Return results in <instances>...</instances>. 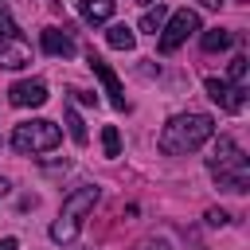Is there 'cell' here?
Segmentation results:
<instances>
[{
  "mask_svg": "<svg viewBox=\"0 0 250 250\" xmlns=\"http://www.w3.org/2000/svg\"><path fill=\"white\" fill-rule=\"evenodd\" d=\"M199 43H203V51H227V47L234 43V35H230L227 27H211V31L199 35Z\"/></svg>",
  "mask_w": 250,
  "mask_h": 250,
  "instance_id": "cell-13",
  "label": "cell"
},
{
  "mask_svg": "<svg viewBox=\"0 0 250 250\" xmlns=\"http://www.w3.org/2000/svg\"><path fill=\"white\" fill-rule=\"evenodd\" d=\"M86 62H90V70H94V78L105 86V94H109V102H113V109H129V102H125V86H121V78L113 74V66L102 59V55H86Z\"/></svg>",
  "mask_w": 250,
  "mask_h": 250,
  "instance_id": "cell-6",
  "label": "cell"
},
{
  "mask_svg": "<svg viewBox=\"0 0 250 250\" xmlns=\"http://www.w3.org/2000/svg\"><path fill=\"white\" fill-rule=\"evenodd\" d=\"M4 191H8V180H0V195H4Z\"/></svg>",
  "mask_w": 250,
  "mask_h": 250,
  "instance_id": "cell-22",
  "label": "cell"
},
{
  "mask_svg": "<svg viewBox=\"0 0 250 250\" xmlns=\"http://www.w3.org/2000/svg\"><path fill=\"white\" fill-rule=\"evenodd\" d=\"M207 172L219 180L223 191L242 195V191L250 188V160H246V152L238 148L234 137H219V141H215V152L207 156Z\"/></svg>",
  "mask_w": 250,
  "mask_h": 250,
  "instance_id": "cell-2",
  "label": "cell"
},
{
  "mask_svg": "<svg viewBox=\"0 0 250 250\" xmlns=\"http://www.w3.org/2000/svg\"><path fill=\"white\" fill-rule=\"evenodd\" d=\"M102 148H105V156H121V137H117V125H105V129H102Z\"/></svg>",
  "mask_w": 250,
  "mask_h": 250,
  "instance_id": "cell-17",
  "label": "cell"
},
{
  "mask_svg": "<svg viewBox=\"0 0 250 250\" xmlns=\"http://www.w3.org/2000/svg\"><path fill=\"white\" fill-rule=\"evenodd\" d=\"M242 4H246V0H242Z\"/></svg>",
  "mask_w": 250,
  "mask_h": 250,
  "instance_id": "cell-24",
  "label": "cell"
},
{
  "mask_svg": "<svg viewBox=\"0 0 250 250\" xmlns=\"http://www.w3.org/2000/svg\"><path fill=\"white\" fill-rule=\"evenodd\" d=\"M137 4H152V0H137Z\"/></svg>",
  "mask_w": 250,
  "mask_h": 250,
  "instance_id": "cell-23",
  "label": "cell"
},
{
  "mask_svg": "<svg viewBox=\"0 0 250 250\" xmlns=\"http://www.w3.org/2000/svg\"><path fill=\"white\" fill-rule=\"evenodd\" d=\"M39 43H43V51L55 55V59H70V55H74V39H70L62 27H43Z\"/></svg>",
  "mask_w": 250,
  "mask_h": 250,
  "instance_id": "cell-10",
  "label": "cell"
},
{
  "mask_svg": "<svg viewBox=\"0 0 250 250\" xmlns=\"http://www.w3.org/2000/svg\"><path fill=\"white\" fill-rule=\"evenodd\" d=\"M145 250H172V246H168V242H164V238H152V242H148V246H145Z\"/></svg>",
  "mask_w": 250,
  "mask_h": 250,
  "instance_id": "cell-19",
  "label": "cell"
},
{
  "mask_svg": "<svg viewBox=\"0 0 250 250\" xmlns=\"http://www.w3.org/2000/svg\"><path fill=\"white\" fill-rule=\"evenodd\" d=\"M98 195H102L98 184H82V188H74V191L62 199L59 219L51 223V238H55V242H74L78 230H82V219H86V211H94Z\"/></svg>",
  "mask_w": 250,
  "mask_h": 250,
  "instance_id": "cell-3",
  "label": "cell"
},
{
  "mask_svg": "<svg viewBox=\"0 0 250 250\" xmlns=\"http://www.w3.org/2000/svg\"><path fill=\"white\" fill-rule=\"evenodd\" d=\"M203 90H207V94H211V102H219L227 113H238V109L246 105V90L230 86L227 78H215V74H211V78L203 82Z\"/></svg>",
  "mask_w": 250,
  "mask_h": 250,
  "instance_id": "cell-7",
  "label": "cell"
},
{
  "mask_svg": "<svg viewBox=\"0 0 250 250\" xmlns=\"http://www.w3.org/2000/svg\"><path fill=\"white\" fill-rule=\"evenodd\" d=\"M27 62H31V47H27V39H23L20 31L0 35V66H4V70H20V66H27Z\"/></svg>",
  "mask_w": 250,
  "mask_h": 250,
  "instance_id": "cell-8",
  "label": "cell"
},
{
  "mask_svg": "<svg viewBox=\"0 0 250 250\" xmlns=\"http://www.w3.org/2000/svg\"><path fill=\"white\" fill-rule=\"evenodd\" d=\"M0 250H20V242L16 238H0Z\"/></svg>",
  "mask_w": 250,
  "mask_h": 250,
  "instance_id": "cell-21",
  "label": "cell"
},
{
  "mask_svg": "<svg viewBox=\"0 0 250 250\" xmlns=\"http://www.w3.org/2000/svg\"><path fill=\"white\" fill-rule=\"evenodd\" d=\"M113 8H117V0H78V12L86 23H105L113 16Z\"/></svg>",
  "mask_w": 250,
  "mask_h": 250,
  "instance_id": "cell-11",
  "label": "cell"
},
{
  "mask_svg": "<svg viewBox=\"0 0 250 250\" xmlns=\"http://www.w3.org/2000/svg\"><path fill=\"white\" fill-rule=\"evenodd\" d=\"M211 133H215V121H211L207 113H176V117L160 129L156 145H160L164 156H188V152H195L199 145H207Z\"/></svg>",
  "mask_w": 250,
  "mask_h": 250,
  "instance_id": "cell-1",
  "label": "cell"
},
{
  "mask_svg": "<svg viewBox=\"0 0 250 250\" xmlns=\"http://www.w3.org/2000/svg\"><path fill=\"white\" fill-rule=\"evenodd\" d=\"M66 129H70V141L74 145H86L90 141V133H86V125H82V117H78L74 105H66Z\"/></svg>",
  "mask_w": 250,
  "mask_h": 250,
  "instance_id": "cell-16",
  "label": "cell"
},
{
  "mask_svg": "<svg viewBox=\"0 0 250 250\" xmlns=\"http://www.w3.org/2000/svg\"><path fill=\"white\" fill-rule=\"evenodd\" d=\"M105 43H109L113 51H133V47H137V31L125 27V23H113V27L105 31Z\"/></svg>",
  "mask_w": 250,
  "mask_h": 250,
  "instance_id": "cell-12",
  "label": "cell"
},
{
  "mask_svg": "<svg viewBox=\"0 0 250 250\" xmlns=\"http://www.w3.org/2000/svg\"><path fill=\"white\" fill-rule=\"evenodd\" d=\"M246 82H250V62H246V55H234L230 59V86L246 90Z\"/></svg>",
  "mask_w": 250,
  "mask_h": 250,
  "instance_id": "cell-15",
  "label": "cell"
},
{
  "mask_svg": "<svg viewBox=\"0 0 250 250\" xmlns=\"http://www.w3.org/2000/svg\"><path fill=\"white\" fill-rule=\"evenodd\" d=\"M207 223H211V227H223V223H227V211H223V207H211V211H207Z\"/></svg>",
  "mask_w": 250,
  "mask_h": 250,
  "instance_id": "cell-18",
  "label": "cell"
},
{
  "mask_svg": "<svg viewBox=\"0 0 250 250\" xmlns=\"http://www.w3.org/2000/svg\"><path fill=\"white\" fill-rule=\"evenodd\" d=\"M8 102L20 105V109H35V105L47 102V86H43L39 78H23V82H16V86L8 90Z\"/></svg>",
  "mask_w": 250,
  "mask_h": 250,
  "instance_id": "cell-9",
  "label": "cell"
},
{
  "mask_svg": "<svg viewBox=\"0 0 250 250\" xmlns=\"http://www.w3.org/2000/svg\"><path fill=\"white\" fill-rule=\"evenodd\" d=\"M199 31V12H191V8H180V12H172L168 20H164V27H160V51L164 55H172L188 35H195Z\"/></svg>",
  "mask_w": 250,
  "mask_h": 250,
  "instance_id": "cell-5",
  "label": "cell"
},
{
  "mask_svg": "<svg viewBox=\"0 0 250 250\" xmlns=\"http://www.w3.org/2000/svg\"><path fill=\"white\" fill-rule=\"evenodd\" d=\"M199 4H203L207 12H219V8H223V0H199Z\"/></svg>",
  "mask_w": 250,
  "mask_h": 250,
  "instance_id": "cell-20",
  "label": "cell"
},
{
  "mask_svg": "<svg viewBox=\"0 0 250 250\" xmlns=\"http://www.w3.org/2000/svg\"><path fill=\"white\" fill-rule=\"evenodd\" d=\"M62 141V129L47 117H35V121H20L12 129V148L16 152H51L55 145Z\"/></svg>",
  "mask_w": 250,
  "mask_h": 250,
  "instance_id": "cell-4",
  "label": "cell"
},
{
  "mask_svg": "<svg viewBox=\"0 0 250 250\" xmlns=\"http://www.w3.org/2000/svg\"><path fill=\"white\" fill-rule=\"evenodd\" d=\"M164 20H168V12H164V4H156V8H148V12L141 16V23H137V27H141V31H148V35H156V31L164 27Z\"/></svg>",
  "mask_w": 250,
  "mask_h": 250,
  "instance_id": "cell-14",
  "label": "cell"
}]
</instances>
